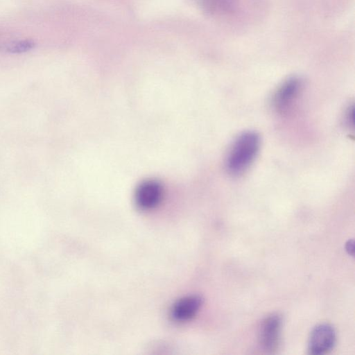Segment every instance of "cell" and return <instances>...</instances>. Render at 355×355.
Returning a JSON list of instances; mask_svg holds the SVG:
<instances>
[{
	"label": "cell",
	"mask_w": 355,
	"mask_h": 355,
	"mask_svg": "<svg viewBox=\"0 0 355 355\" xmlns=\"http://www.w3.org/2000/svg\"><path fill=\"white\" fill-rule=\"evenodd\" d=\"M282 318L272 314L262 322L259 331V343L264 350L274 352L278 348L280 340Z\"/></svg>",
	"instance_id": "3"
},
{
	"label": "cell",
	"mask_w": 355,
	"mask_h": 355,
	"mask_svg": "<svg viewBox=\"0 0 355 355\" xmlns=\"http://www.w3.org/2000/svg\"><path fill=\"white\" fill-rule=\"evenodd\" d=\"M354 242L352 240L349 241L346 245V249L350 254H354Z\"/></svg>",
	"instance_id": "8"
},
{
	"label": "cell",
	"mask_w": 355,
	"mask_h": 355,
	"mask_svg": "<svg viewBox=\"0 0 355 355\" xmlns=\"http://www.w3.org/2000/svg\"><path fill=\"white\" fill-rule=\"evenodd\" d=\"M302 87V80L296 77L290 78L284 82L274 96L275 109L279 112H286L297 98Z\"/></svg>",
	"instance_id": "5"
},
{
	"label": "cell",
	"mask_w": 355,
	"mask_h": 355,
	"mask_svg": "<svg viewBox=\"0 0 355 355\" xmlns=\"http://www.w3.org/2000/svg\"><path fill=\"white\" fill-rule=\"evenodd\" d=\"M202 302V298L198 295H189L180 299L172 306V318L177 322L191 320L198 312Z\"/></svg>",
	"instance_id": "6"
},
{
	"label": "cell",
	"mask_w": 355,
	"mask_h": 355,
	"mask_svg": "<svg viewBox=\"0 0 355 355\" xmlns=\"http://www.w3.org/2000/svg\"><path fill=\"white\" fill-rule=\"evenodd\" d=\"M347 121L349 125L354 126V107L352 106L348 110L347 113Z\"/></svg>",
	"instance_id": "7"
},
{
	"label": "cell",
	"mask_w": 355,
	"mask_h": 355,
	"mask_svg": "<svg viewBox=\"0 0 355 355\" xmlns=\"http://www.w3.org/2000/svg\"><path fill=\"white\" fill-rule=\"evenodd\" d=\"M336 342L334 328L327 323L320 324L311 332L309 343V352L313 355L325 354L329 352Z\"/></svg>",
	"instance_id": "2"
},
{
	"label": "cell",
	"mask_w": 355,
	"mask_h": 355,
	"mask_svg": "<svg viewBox=\"0 0 355 355\" xmlns=\"http://www.w3.org/2000/svg\"><path fill=\"white\" fill-rule=\"evenodd\" d=\"M260 146L259 135L254 131L241 133L234 141L226 158V169L233 175L243 173L257 157Z\"/></svg>",
	"instance_id": "1"
},
{
	"label": "cell",
	"mask_w": 355,
	"mask_h": 355,
	"mask_svg": "<svg viewBox=\"0 0 355 355\" xmlns=\"http://www.w3.org/2000/svg\"><path fill=\"white\" fill-rule=\"evenodd\" d=\"M162 195V187L159 182L154 180H145L136 189L135 202L141 209H151L159 205Z\"/></svg>",
	"instance_id": "4"
}]
</instances>
